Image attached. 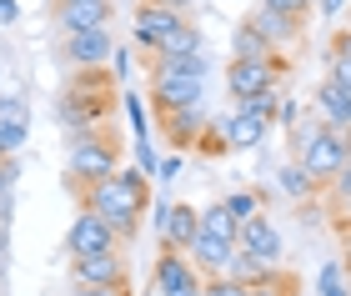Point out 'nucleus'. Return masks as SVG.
<instances>
[{"label":"nucleus","instance_id":"nucleus-13","mask_svg":"<svg viewBox=\"0 0 351 296\" xmlns=\"http://www.w3.org/2000/svg\"><path fill=\"white\" fill-rule=\"evenodd\" d=\"M236 251H246V256H261V261H271V267H281L286 246H281V231L266 221V211L236 226Z\"/></svg>","mask_w":351,"mask_h":296},{"label":"nucleus","instance_id":"nucleus-31","mask_svg":"<svg viewBox=\"0 0 351 296\" xmlns=\"http://www.w3.org/2000/svg\"><path fill=\"white\" fill-rule=\"evenodd\" d=\"M121 111L131 116V131H136V141H141V136H151V131H146V106H141V96H136V90H121Z\"/></svg>","mask_w":351,"mask_h":296},{"label":"nucleus","instance_id":"nucleus-5","mask_svg":"<svg viewBox=\"0 0 351 296\" xmlns=\"http://www.w3.org/2000/svg\"><path fill=\"white\" fill-rule=\"evenodd\" d=\"M286 75H291V60H286L281 51H271V56H231L226 60V90H231V101L251 96V90H266V86H281Z\"/></svg>","mask_w":351,"mask_h":296},{"label":"nucleus","instance_id":"nucleus-39","mask_svg":"<svg viewBox=\"0 0 351 296\" xmlns=\"http://www.w3.org/2000/svg\"><path fill=\"white\" fill-rule=\"evenodd\" d=\"M156 176H161V181H176V176H181V151H171L166 161L156 166Z\"/></svg>","mask_w":351,"mask_h":296},{"label":"nucleus","instance_id":"nucleus-19","mask_svg":"<svg viewBox=\"0 0 351 296\" xmlns=\"http://www.w3.org/2000/svg\"><path fill=\"white\" fill-rule=\"evenodd\" d=\"M311 111L326 121V126H351V96L337 86V81H322L311 90Z\"/></svg>","mask_w":351,"mask_h":296},{"label":"nucleus","instance_id":"nucleus-36","mask_svg":"<svg viewBox=\"0 0 351 296\" xmlns=\"http://www.w3.org/2000/svg\"><path fill=\"white\" fill-rule=\"evenodd\" d=\"M131 66H136L131 45H116V51H110V71H116V81H125V75H131Z\"/></svg>","mask_w":351,"mask_h":296},{"label":"nucleus","instance_id":"nucleus-25","mask_svg":"<svg viewBox=\"0 0 351 296\" xmlns=\"http://www.w3.org/2000/svg\"><path fill=\"white\" fill-rule=\"evenodd\" d=\"M191 151H196V156H206V161H221V156H231V151H226V131H221V121H206Z\"/></svg>","mask_w":351,"mask_h":296},{"label":"nucleus","instance_id":"nucleus-18","mask_svg":"<svg viewBox=\"0 0 351 296\" xmlns=\"http://www.w3.org/2000/svg\"><path fill=\"white\" fill-rule=\"evenodd\" d=\"M251 25L261 30V36L271 40V45H296L301 40V30H306V15H291V10H271V5H256L246 15Z\"/></svg>","mask_w":351,"mask_h":296},{"label":"nucleus","instance_id":"nucleus-7","mask_svg":"<svg viewBox=\"0 0 351 296\" xmlns=\"http://www.w3.org/2000/svg\"><path fill=\"white\" fill-rule=\"evenodd\" d=\"M110 51H116V40H110V25L66 30V36H60L56 60H60L66 71H86V66H110Z\"/></svg>","mask_w":351,"mask_h":296},{"label":"nucleus","instance_id":"nucleus-21","mask_svg":"<svg viewBox=\"0 0 351 296\" xmlns=\"http://www.w3.org/2000/svg\"><path fill=\"white\" fill-rule=\"evenodd\" d=\"M271 51H281V45H271L251 21H236V30H231V56H271Z\"/></svg>","mask_w":351,"mask_h":296},{"label":"nucleus","instance_id":"nucleus-11","mask_svg":"<svg viewBox=\"0 0 351 296\" xmlns=\"http://www.w3.org/2000/svg\"><path fill=\"white\" fill-rule=\"evenodd\" d=\"M116 15V0H51V21L56 30H95V25H110Z\"/></svg>","mask_w":351,"mask_h":296},{"label":"nucleus","instance_id":"nucleus-3","mask_svg":"<svg viewBox=\"0 0 351 296\" xmlns=\"http://www.w3.org/2000/svg\"><path fill=\"white\" fill-rule=\"evenodd\" d=\"M121 161H125V146H121L116 126H101L95 136H86V141H71L66 146V191L75 196V191H86L95 181L116 176Z\"/></svg>","mask_w":351,"mask_h":296},{"label":"nucleus","instance_id":"nucleus-34","mask_svg":"<svg viewBox=\"0 0 351 296\" xmlns=\"http://www.w3.org/2000/svg\"><path fill=\"white\" fill-rule=\"evenodd\" d=\"M15 181H21V156H0V196H10Z\"/></svg>","mask_w":351,"mask_h":296},{"label":"nucleus","instance_id":"nucleus-33","mask_svg":"<svg viewBox=\"0 0 351 296\" xmlns=\"http://www.w3.org/2000/svg\"><path fill=\"white\" fill-rule=\"evenodd\" d=\"M326 81H337L346 96H351V60L346 56H326Z\"/></svg>","mask_w":351,"mask_h":296},{"label":"nucleus","instance_id":"nucleus-30","mask_svg":"<svg viewBox=\"0 0 351 296\" xmlns=\"http://www.w3.org/2000/svg\"><path fill=\"white\" fill-rule=\"evenodd\" d=\"M201 296H251V286H241L236 276H206Z\"/></svg>","mask_w":351,"mask_h":296},{"label":"nucleus","instance_id":"nucleus-17","mask_svg":"<svg viewBox=\"0 0 351 296\" xmlns=\"http://www.w3.org/2000/svg\"><path fill=\"white\" fill-rule=\"evenodd\" d=\"M106 246H121L116 231H110L95 211L81 206V216H75L71 231H66V251H71V256H86V251H106Z\"/></svg>","mask_w":351,"mask_h":296},{"label":"nucleus","instance_id":"nucleus-43","mask_svg":"<svg viewBox=\"0 0 351 296\" xmlns=\"http://www.w3.org/2000/svg\"><path fill=\"white\" fill-rule=\"evenodd\" d=\"M5 267H10V261H5V256H0V296H5Z\"/></svg>","mask_w":351,"mask_h":296},{"label":"nucleus","instance_id":"nucleus-4","mask_svg":"<svg viewBox=\"0 0 351 296\" xmlns=\"http://www.w3.org/2000/svg\"><path fill=\"white\" fill-rule=\"evenodd\" d=\"M291 161H301V171H306V176L316 181V191H322V186L351 161V126H326L322 121V131H316L306 141V151L291 156Z\"/></svg>","mask_w":351,"mask_h":296},{"label":"nucleus","instance_id":"nucleus-22","mask_svg":"<svg viewBox=\"0 0 351 296\" xmlns=\"http://www.w3.org/2000/svg\"><path fill=\"white\" fill-rule=\"evenodd\" d=\"M276 106H281V86H266V90H251V96L236 101V111H246V116H261L276 126Z\"/></svg>","mask_w":351,"mask_h":296},{"label":"nucleus","instance_id":"nucleus-37","mask_svg":"<svg viewBox=\"0 0 351 296\" xmlns=\"http://www.w3.org/2000/svg\"><path fill=\"white\" fill-rule=\"evenodd\" d=\"M346 5H351V0H316L311 10L322 15V21H341V10H346Z\"/></svg>","mask_w":351,"mask_h":296},{"label":"nucleus","instance_id":"nucleus-28","mask_svg":"<svg viewBox=\"0 0 351 296\" xmlns=\"http://www.w3.org/2000/svg\"><path fill=\"white\" fill-rule=\"evenodd\" d=\"M201 231H211V236H226V241H236V221H231V211L221 206V201L201 211Z\"/></svg>","mask_w":351,"mask_h":296},{"label":"nucleus","instance_id":"nucleus-10","mask_svg":"<svg viewBox=\"0 0 351 296\" xmlns=\"http://www.w3.org/2000/svg\"><path fill=\"white\" fill-rule=\"evenodd\" d=\"M196 231H201L196 206H186V201H161V206H156V236H161V246L186 251V246L196 241Z\"/></svg>","mask_w":351,"mask_h":296},{"label":"nucleus","instance_id":"nucleus-35","mask_svg":"<svg viewBox=\"0 0 351 296\" xmlns=\"http://www.w3.org/2000/svg\"><path fill=\"white\" fill-rule=\"evenodd\" d=\"M296 121H301V106H296V101L281 90V106H276V126H281V131H291Z\"/></svg>","mask_w":351,"mask_h":296},{"label":"nucleus","instance_id":"nucleus-8","mask_svg":"<svg viewBox=\"0 0 351 296\" xmlns=\"http://www.w3.org/2000/svg\"><path fill=\"white\" fill-rule=\"evenodd\" d=\"M71 276H75V286H131V267H125L121 246L71 256Z\"/></svg>","mask_w":351,"mask_h":296},{"label":"nucleus","instance_id":"nucleus-32","mask_svg":"<svg viewBox=\"0 0 351 296\" xmlns=\"http://www.w3.org/2000/svg\"><path fill=\"white\" fill-rule=\"evenodd\" d=\"M0 121H30V101L21 90H0Z\"/></svg>","mask_w":351,"mask_h":296},{"label":"nucleus","instance_id":"nucleus-38","mask_svg":"<svg viewBox=\"0 0 351 296\" xmlns=\"http://www.w3.org/2000/svg\"><path fill=\"white\" fill-rule=\"evenodd\" d=\"M261 5H271V10H291V15H306L316 0H261Z\"/></svg>","mask_w":351,"mask_h":296},{"label":"nucleus","instance_id":"nucleus-9","mask_svg":"<svg viewBox=\"0 0 351 296\" xmlns=\"http://www.w3.org/2000/svg\"><path fill=\"white\" fill-rule=\"evenodd\" d=\"M151 291L156 296H201V271L191 267L186 251L161 246V256H156V267H151Z\"/></svg>","mask_w":351,"mask_h":296},{"label":"nucleus","instance_id":"nucleus-6","mask_svg":"<svg viewBox=\"0 0 351 296\" xmlns=\"http://www.w3.org/2000/svg\"><path fill=\"white\" fill-rule=\"evenodd\" d=\"M151 75V90H146V101H151V111H176V106H201L206 96V75H191V71H146Z\"/></svg>","mask_w":351,"mask_h":296},{"label":"nucleus","instance_id":"nucleus-41","mask_svg":"<svg viewBox=\"0 0 351 296\" xmlns=\"http://www.w3.org/2000/svg\"><path fill=\"white\" fill-rule=\"evenodd\" d=\"M151 5H161V10H176V15H191V10H196V0H151Z\"/></svg>","mask_w":351,"mask_h":296},{"label":"nucleus","instance_id":"nucleus-24","mask_svg":"<svg viewBox=\"0 0 351 296\" xmlns=\"http://www.w3.org/2000/svg\"><path fill=\"white\" fill-rule=\"evenodd\" d=\"M221 206H226L231 221L241 226V221H251V216H261V191H256V186H246V191H231V196H221Z\"/></svg>","mask_w":351,"mask_h":296},{"label":"nucleus","instance_id":"nucleus-2","mask_svg":"<svg viewBox=\"0 0 351 296\" xmlns=\"http://www.w3.org/2000/svg\"><path fill=\"white\" fill-rule=\"evenodd\" d=\"M75 201H81L86 211H95L101 221L116 231L121 246H131L141 236V221H146V206H151V176L141 166H116V176L95 181L86 186V191H75Z\"/></svg>","mask_w":351,"mask_h":296},{"label":"nucleus","instance_id":"nucleus-29","mask_svg":"<svg viewBox=\"0 0 351 296\" xmlns=\"http://www.w3.org/2000/svg\"><path fill=\"white\" fill-rule=\"evenodd\" d=\"M30 141V121H0V146H5V156H21Z\"/></svg>","mask_w":351,"mask_h":296},{"label":"nucleus","instance_id":"nucleus-42","mask_svg":"<svg viewBox=\"0 0 351 296\" xmlns=\"http://www.w3.org/2000/svg\"><path fill=\"white\" fill-rule=\"evenodd\" d=\"M21 21V5H15V0H0V25H15Z\"/></svg>","mask_w":351,"mask_h":296},{"label":"nucleus","instance_id":"nucleus-14","mask_svg":"<svg viewBox=\"0 0 351 296\" xmlns=\"http://www.w3.org/2000/svg\"><path fill=\"white\" fill-rule=\"evenodd\" d=\"M201 126H206V111H201V106H176V111H156V131H161V136H166V146H171V151H181V156L196 146Z\"/></svg>","mask_w":351,"mask_h":296},{"label":"nucleus","instance_id":"nucleus-44","mask_svg":"<svg viewBox=\"0 0 351 296\" xmlns=\"http://www.w3.org/2000/svg\"><path fill=\"white\" fill-rule=\"evenodd\" d=\"M0 156H5V146H0Z\"/></svg>","mask_w":351,"mask_h":296},{"label":"nucleus","instance_id":"nucleus-12","mask_svg":"<svg viewBox=\"0 0 351 296\" xmlns=\"http://www.w3.org/2000/svg\"><path fill=\"white\" fill-rule=\"evenodd\" d=\"M191 21V15H176V10H161V5H141L136 10V21H131V36H136V45L141 51H161V45L176 36V30H181Z\"/></svg>","mask_w":351,"mask_h":296},{"label":"nucleus","instance_id":"nucleus-16","mask_svg":"<svg viewBox=\"0 0 351 296\" xmlns=\"http://www.w3.org/2000/svg\"><path fill=\"white\" fill-rule=\"evenodd\" d=\"M186 256H191V267L201 271V282H206V276H226L231 271V256H236V241L211 236V231H196V241L186 246Z\"/></svg>","mask_w":351,"mask_h":296},{"label":"nucleus","instance_id":"nucleus-20","mask_svg":"<svg viewBox=\"0 0 351 296\" xmlns=\"http://www.w3.org/2000/svg\"><path fill=\"white\" fill-rule=\"evenodd\" d=\"M276 186H281V196H286V201H296V206H306V201L322 196V191H316V181L306 176V171H301V161H291V156H286V166L276 171Z\"/></svg>","mask_w":351,"mask_h":296},{"label":"nucleus","instance_id":"nucleus-27","mask_svg":"<svg viewBox=\"0 0 351 296\" xmlns=\"http://www.w3.org/2000/svg\"><path fill=\"white\" fill-rule=\"evenodd\" d=\"M296 291H301V282H296V276L286 271V267H276L261 286H251V296H296Z\"/></svg>","mask_w":351,"mask_h":296},{"label":"nucleus","instance_id":"nucleus-23","mask_svg":"<svg viewBox=\"0 0 351 296\" xmlns=\"http://www.w3.org/2000/svg\"><path fill=\"white\" fill-rule=\"evenodd\" d=\"M271 271H276L271 261H261V256H246V251H236V256H231V271H226V276H236L241 286H261Z\"/></svg>","mask_w":351,"mask_h":296},{"label":"nucleus","instance_id":"nucleus-40","mask_svg":"<svg viewBox=\"0 0 351 296\" xmlns=\"http://www.w3.org/2000/svg\"><path fill=\"white\" fill-rule=\"evenodd\" d=\"M71 296H131V286H75Z\"/></svg>","mask_w":351,"mask_h":296},{"label":"nucleus","instance_id":"nucleus-1","mask_svg":"<svg viewBox=\"0 0 351 296\" xmlns=\"http://www.w3.org/2000/svg\"><path fill=\"white\" fill-rule=\"evenodd\" d=\"M121 81L110 66H86V71H66V86L56 90V121H60V136L71 141H86L101 126H110L121 111Z\"/></svg>","mask_w":351,"mask_h":296},{"label":"nucleus","instance_id":"nucleus-15","mask_svg":"<svg viewBox=\"0 0 351 296\" xmlns=\"http://www.w3.org/2000/svg\"><path fill=\"white\" fill-rule=\"evenodd\" d=\"M216 121H221V131H226V151H231V156H236V151H261L266 136L276 131L271 121L246 116V111H236V106H231V111H221Z\"/></svg>","mask_w":351,"mask_h":296},{"label":"nucleus","instance_id":"nucleus-26","mask_svg":"<svg viewBox=\"0 0 351 296\" xmlns=\"http://www.w3.org/2000/svg\"><path fill=\"white\" fill-rule=\"evenodd\" d=\"M316 291L322 296H351V276L341 271V261H326V267L316 271Z\"/></svg>","mask_w":351,"mask_h":296}]
</instances>
